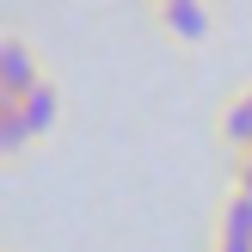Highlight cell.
Returning a JSON list of instances; mask_svg holds the SVG:
<instances>
[{
    "instance_id": "cell-2",
    "label": "cell",
    "mask_w": 252,
    "mask_h": 252,
    "mask_svg": "<svg viewBox=\"0 0 252 252\" xmlns=\"http://www.w3.org/2000/svg\"><path fill=\"white\" fill-rule=\"evenodd\" d=\"M49 74H43V62H37V49L25 43V31H0V105H19L25 93H37Z\"/></svg>"
},
{
    "instance_id": "cell-5",
    "label": "cell",
    "mask_w": 252,
    "mask_h": 252,
    "mask_svg": "<svg viewBox=\"0 0 252 252\" xmlns=\"http://www.w3.org/2000/svg\"><path fill=\"white\" fill-rule=\"evenodd\" d=\"M228 185H234V191H246V197H252V154L228 160Z\"/></svg>"
},
{
    "instance_id": "cell-3",
    "label": "cell",
    "mask_w": 252,
    "mask_h": 252,
    "mask_svg": "<svg viewBox=\"0 0 252 252\" xmlns=\"http://www.w3.org/2000/svg\"><path fill=\"white\" fill-rule=\"evenodd\" d=\"M148 25H154L166 43H209L216 37V12L203 0H154L148 6Z\"/></svg>"
},
{
    "instance_id": "cell-6",
    "label": "cell",
    "mask_w": 252,
    "mask_h": 252,
    "mask_svg": "<svg viewBox=\"0 0 252 252\" xmlns=\"http://www.w3.org/2000/svg\"><path fill=\"white\" fill-rule=\"evenodd\" d=\"M209 252H246V246H216V240H209Z\"/></svg>"
},
{
    "instance_id": "cell-8",
    "label": "cell",
    "mask_w": 252,
    "mask_h": 252,
    "mask_svg": "<svg viewBox=\"0 0 252 252\" xmlns=\"http://www.w3.org/2000/svg\"><path fill=\"white\" fill-rule=\"evenodd\" d=\"M6 252H19V246H6Z\"/></svg>"
},
{
    "instance_id": "cell-1",
    "label": "cell",
    "mask_w": 252,
    "mask_h": 252,
    "mask_svg": "<svg viewBox=\"0 0 252 252\" xmlns=\"http://www.w3.org/2000/svg\"><path fill=\"white\" fill-rule=\"evenodd\" d=\"M56 117H62V86H56V74H49L37 93L19 98V105H0V154L19 160L31 142H43V135L56 129Z\"/></svg>"
},
{
    "instance_id": "cell-4",
    "label": "cell",
    "mask_w": 252,
    "mask_h": 252,
    "mask_svg": "<svg viewBox=\"0 0 252 252\" xmlns=\"http://www.w3.org/2000/svg\"><path fill=\"white\" fill-rule=\"evenodd\" d=\"M209 240H216V246H246V252H252V197H246V191H234V185L221 191Z\"/></svg>"
},
{
    "instance_id": "cell-7",
    "label": "cell",
    "mask_w": 252,
    "mask_h": 252,
    "mask_svg": "<svg viewBox=\"0 0 252 252\" xmlns=\"http://www.w3.org/2000/svg\"><path fill=\"white\" fill-rule=\"evenodd\" d=\"M240 93H246V98H252V86H240Z\"/></svg>"
}]
</instances>
